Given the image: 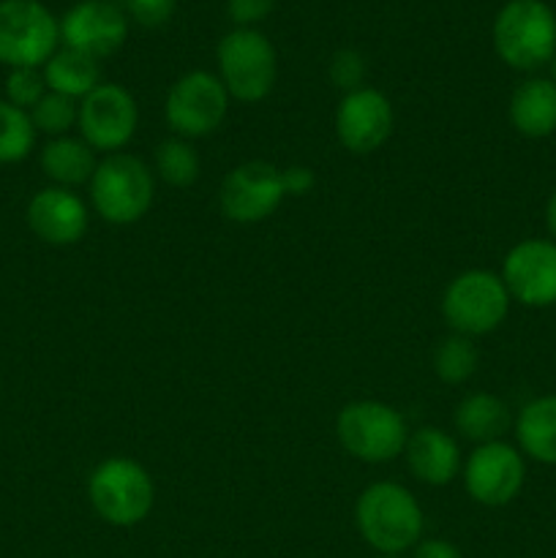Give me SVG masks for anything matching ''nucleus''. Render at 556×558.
Wrapping results in <instances>:
<instances>
[{
    "instance_id": "nucleus-30",
    "label": "nucleus",
    "mask_w": 556,
    "mask_h": 558,
    "mask_svg": "<svg viewBox=\"0 0 556 558\" xmlns=\"http://www.w3.org/2000/svg\"><path fill=\"white\" fill-rule=\"evenodd\" d=\"M273 3L276 0H229V16H232V22H238V25H254V22L265 20L267 14L273 11Z\"/></svg>"
},
{
    "instance_id": "nucleus-19",
    "label": "nucleus",
    "mask_w": 556,
    "mask_h": 558,
    "mask_svg": "<svg viewBox=\"0 0 556 558\" xmlns=\"http://www.w3.org/2000/svg\"><path fill=\"white\" fill-rule=\"evenodd\" d=\"M518 450L527 461L556 466V392L523 403L512 420Z\"/></svg>"
},
{
    "instance_id": "nucleus-1",
    "label": "nucleus",
    "mask_w": 556,
    "mask_h": 558,
    "mask_svg": "<svg viewBox=\"0 0 556 558\" xmlns=\"http://www.w3.org/2000/svg\"><path fill=\"white\" fill-rule=\"evenodd\" d=\"M354 526L382 556H401L423 539V507L401 483H374L358 496Z\"/></svg>"
},
{
    "instance_id": "nucleus-34",
    "label": "nucleus",
    "mask_w": 556,
    "mask_h": 558,
    "mask_svg": "<svg viewBox=\"0 0 556 558\" xmlns=\"http://www.w3.org/2000/svg\"><path fill=\"white\" fill-rule=\"evenodd\" d=\"M548 80L556 85V54H554V58H551V63H548Z\"/></svg>"
},
{
    "instance_id": "nucleus-22",
    "label": "nucleus",
    "mask_w": 556,
    "mask_h": 558,
    "mask_svg": "<svg viewBox=\"0 0 556 558\" xmlns=\"http://www.w3.org/2000/svg\"><path fill=\"white\" fill-rule=\"evenodd\" d=\"M44 82L47 90L82 101L101 85V65L90 54L63 47L44 63Z\"/></svg>"
},
{
    "instance_id": "nucleus-31",
    "label": "nucleus",
    "mask_w": 556,
    "mask_h": 558,
    "mask_svg": "<svg viewBox=\"0 0 556 558\" xmlns=\"http://www.w3.org/2000/svg\"><path fill=\"white\" fill-rule=\"evenodd\" d=\"M281 183H283V194L287 196H305L311 194V189L316 185V174L314 169L309 167H287L281 169Z\"/></svg>"
},
{
    "instance_id": "nucleus-4",
    "label": "nucleus",
    "mask_w": 556,
    "mask_h": 558,
    "mask_svg": "<svg viewBox=\"0 0 556 558\" xmlns=\"http://www.w3.org/2000/svg\"><path fill=\"white\" fill-rule=\"evenodd\" d=\"M494 49L510 69L540 71L556 54V14L543 0H510L496 14Z\"/></svg>"
},
{
    "instance_id": "nucleus-20",
    "label": "nucleus",
    "mask_w": 556,
    "mask_h": 558,
    "mask_svg": "<svg viewBox=\"0 0 556 558\" xmlns=\"http://www.w3.org/2000/svg\"><path fill=\"white\" fill-rule=\"evenodd\" d=\"M38 163L47 180L58 189L76 191L80 185L90 183L96 172V150L82 136H58L49 140L38 153Z\"/></svg>"
},
{
    "instance_id": "nucleus-14",
    "label": "nucleus",
    "mask_w": 556,
    "mask_h": 558,
    "mask_svg": "<svg viewBox=\"0 0 556 558\" xmlns=\"http://www.w3.org/2000/svg\"><path fill=\"white\" fill-rule=\"evenodd\" d=\"M392 104L374 87L343 93L336 109V136L343 150L368 156L379 150L392 134Z\"/></svg>"
},
{
    "instance_id": "nucleus-5",
    "label": "nucleus",
    "mask_w": 556,
    "mask_h": 558,
    "mask_svg": "<svg viewBox=\"0 0 556 558\" xmlns=\"http://www.w3.org/2000/svg\"><path fill=\"white\" fill-rule=\"evenodd\" d=\"M512 298L494 270H467L447 283L442 294V316L458 336L480 338L505 325Z\"/></svg>"
},
{
    "instance_id": "nucleus-25",
    "label": "nucleus",
    "mask_w": 556,
    "mask_h": 558,
    "mask_svg": "<svg viewBox=\"0 0 556 558\" xmlns=\"http://www.w3.org/2000/svg\"><path fill=\"white\" fill-rule=\"evenodd\" d=\"M480 363V352L474 347V338L467 336H447L439 347L434 349V374L445 385H463L474 376Z\"/></svg>"
},
{
    "instance_id": "nucleus-16",
    "label": "nucleus",
    "mask_w": 556,
    "mask_h": 558,
    "mask_svg": "<svg viewBox=\"0 0 556 558\" xmlns=\"http://www.w3.org/2000/svg\"><path fill=\"white\" fill-rule=\"evenodd\" d=\"M25 218L31 232L41 243L58 245V248L80 243L90 227V210L85 199L76 191L58 189V185L36 191L27 202Z\"/></svg>"
},
{
    "instance_id": "nucleus-28",
    "label": "nucleus",
    "mask_w": 556,
    "mask_h": 558,
    "mask_svg": "<svg viewBox=\"0 0 556 558\" xmlns=\"http://www.w3.org/2000/svg\"><path fill=\"white\" fill-rule=\"evenodd\" d=\"M365 80V60L363 54L354 52V49H341L336 52V58L330 60V82L343 93L360 90Z\"/></svg>"
},
{
    "instance_id": "nucleus-23",
    "label": "nucleus",
    "mask_w": 556,
    "mask_h": 558,
    "mask_svg": "<svg viewBox=\"0 0 556 558\" xmlns=\"http://www.w3.org/2000/svg\"><path fill=\"white\" fill-rule=\"evenodd\" d=\"M153 161H156L158 178L167 185H172V189H189V185H194L200 180L202 163L189 140H180V136L164 140L156 147V158Z\"/></svg>"
},
{
    "instance_id": "nucleus-12",
    "label": "nucleus",
    "mask_w": 556,
    "mask_h": 558,
    "mask_svg": "<svg viewBox=\"0 0 556 558\" xmlns=\"http://www.w3.org/2000/svg\"><path fill=\"white\" fill-rule=\"evenodd\" d=\"M499 276L512 303L527 308L556 305V240L527 238L516 243L505 254Z\"/></svg>"
},
{
    "instance_id": "nucleus-33",
    "label": "nucleus",
    "mask_w": 556,
    "mask_h": 558,
    "mask_svg": "<svg viewBox=\"0 0 556 558\" xmlns=\"http://www.w3.org/2000/svg\"><path fill=\"white\" fill-rule=\"evenodd\" d=\"M545 229H548V238L556 240V189L545 202Z\"/></svg>"
},
{
    "instance_id": "nucleus-7",
    "label": "nucleus",
    "mask_w": 556,
    "mask_h": 558,
    "mask_svg": "<svg viewBox=\"0 0 556 558\" xmlns=\"http://www.w3.org/2000/svg\"><path fill=\"white\" fill-rule=\"evenodd\" d=\"M218 80L227 87L229 98L256 104L273 93L278 76V58L273 44L259 31L240 27L227 33L218 44Z\"/></svg>"
},
{
    "instance_id": "nucleus-27",
    "label": "nucleus",
    "mask_w": 556,
    "mask_h": 558,
    "mask_svg": "<svg viewBox=\"0 0 556 558\" xmlns=\"http://www.w3.org/2000/svg\"><path fill=\"white\" fill-rule=\"evenodd\" d=\"M47 93L44 71L38 69H11L9 80H5V101L25 112H31Z\"/></svg>"
},
{
    "instance_id": "nucleus-8",
    "label": "nucleus",
    "mask_w": 556,
    "mask_h": 558,
    "mask_svg": "<svg viewBox=\"0 0 556 558\" xmlns=\"http://www.w3.org/2000/svg\"><path fill=\"white\" fill-rule=\"evenodd\" d=\"M60 44V25L38 0H0V63L38 69Z\"/></svg>"
},
{
    "instance_id": "nucleus-17",
    "label": "nucleus",
    "mask_w": 556,
    "mask_h": 558,
    "mask_svg": "<svg viewBox=\"0 0 556 558\" xmlns=\"http://www.w3.org/2000/svg\"><path fill=\"white\" fill-rule=\"evenodd\" d=\"M403 458H407L409 472H412L420 483L431 485V488L450 485L463 466L458 441L442 428L414 430V434L409 436Z\"/></svg>"
},
{
    "instance_id": "nucleus-26",
    "label": "nucleus",
    "mask_w": 556,
    "mask_h": 558,
    "mask_svg": "<svg viewBox=\"0 0 556 558\" xmlns=\"http://www.w3.org/2000/svg\"><path fill=\"white\" fill-rule=\"evenodd\" d=\"M31 120L33 125H36L38 134H47L49 140L69 136V131L76 129V120H80V104H76L74 98L49 90L47 96L31 109Z\"/></svg>"
},
{
    "instance_id": "nucleus-13",
    "label": "nucleus",
    "mask_w": 556,
    "mask_h": 558,
    "mask_svg": "<svg viewBox=\"0 0 556 558\" xmlns=\"http://www.w3.org/2000/svg\"><path fill=\"white\" fill-rule=\"evenodd\" d=\"M287 199L281 169L267 161H245L234 167L218 189L221 213L234 223H259Z\"/></svg>"
},
{
    "instance_id": "nucleus-18",
    "label": "nucleus",
    "mask_w": 556,
    "mask_h": 558,
    "mask_svg": "<svg viewBox=\"0 0 556 558\" xmlns=\"http://www.w3.org/2000/svg\"><path fill=\"white\" fill-rule=\"evenodd\" d=\"M510 125L527 140H548L556 134V85L548 76H529L512 90L507 104Z\"/></svg>"
},
{
    "instance_id": "nucleus-6",
    "label": "nucleus",
    "mask_w": 556,
    "mask_h": 558,
    "mask_svg": "<svg viewBox=\"0 0 556 558\" xmlns=\"http://www.w3.org/2000/svg\"><path fill=\"white\" fill-rule=\"evenodd\" d=\"M336 436L343 450L363 463H387L403 456L409 441L407 420L382 401H354L338 412Z\"/></svg>"
},
{
    "instance_id": "nucleus-9",
    "label": "nucleus",
    "mask_w": 556,
    "mask_h": 558,
    "mask_svg": "<svg viewBox=\"0 0 556 558\" xmlns=\"http://www.w3.org/2000/svg\"><path fill=\"white\" fill-rule=\"evenodd\" d=\"M229 109V93L218 76L191 71L180 76L167 93L164 118L180 140H202L221 129Z\"/></svg>"
},
{
    "instance_id": "nucleus-11",
    "label": "nucleus",
    "mask_w": 556,
    "mask_h": 558,
    "mask_svg": "<svg viewBox=\"0 0 556 558\" xmlns=\"http://www.w3.org/2000/svg\"><path fill=\"white\" fill-rule=\"evenodd\" d=\"M136 125H140V109L125 87L101 82L90 96L80 101V120H76L80 136L104 156L123 150L134 140Z\"/></svg>"
},
{
    "instance_id": "nucleus-3",
    "label": "nucleus",
    "mask_w": 556,
    "mask_h": 558,
    "mask_svg": "<svg viewBox=\"0 0 556 558\" xmlns=\"http://www.w3.org/2000/svg\"><path fill=\"white\" fill-rule=\"evenodd\" d=\"M87 499L104 523L131 529L150 515L156 485L134 458H107L87 477Z\"/></svg>"
},
{
    "instance_id": "nucleus-15",
    "label": "nucleus",
    "mask_w": 556,
    "mask_h": 558,
    "mask_svg": "<svg viewBox=\"0 0 556 558\" xmlns=\"http://www.w3.org/2000/svg\"><path fill=\"white\" fill-rule=\"evenodd\" d=\"M129 36L125 14L107 0H85L76 3L60 22V38L69 49L85 52L101 60L118 52Z\"/></svg>"
},
{
    "instance_id": "nucleus-21",
    "label": "nucleus",
    "mask_w": 556,
    "mask_h": 558,
    "mask_svg": "<svg viewBox=\"0 0 556 558\" xmlns=\"http://www.w3.org/2000/svg\"><path fill=\"white\" fill-rule=\"evenodd\" d=\"M452 425L458 436L472 441L474 447L501 441V436L512 428V412L501 398L491 392H469L452 412Z\"/></svg>"
},
{
    "instance_id": "nucleus-29",
    "label": "nucleus",
    "mask_w": 556,
    "mask_h": 558,
    "mask_svg": "<svg viewBox=\"0 0 556 558\" xmlns=\"http://www.w3.org/2000/svg\"><path fill=\"white\" fill-rule=\"evenodd\" d=\"M120 11H129L140 25L145 27H158L172 16L174 0H118Z\"/></svg>"
},
{
    "instance_id": "nucleus-10",
    "label": "nucleus",
    "mask_w": 556,
    "mask_h": 558,
    "mask_svg": "<svg viewBox=\"0 0 556 558\" xmlns=\"http://www.w3.org/2000/svg\"><path fill=\"white\" fill-rule=\"evenodd\" d=\"M461 472L469 499L496 510L521 496L527 483V458L510 441H491L469 452Z\"/></svg>"
},
{
    "instance_id": "nucleus-35",
    "label": "nucleus",
    "mask_w": 556,
    "mask_h": 558,
    "mask_svg": "<svg viewBox=\"0 0 556 558\" xmlns=\"http://www.w3.org/2000/svg\"><path fill=\"white\" fill-rule=\"evenodd\" d=\"M374 558H401V556H382V554H379V556H374Z\"/></svg>"
},
{
    "instance_id": "nucleus-32",
    "label": "nucleus",
    "mask_w": 556,
    "mask_h": 558,
    "mask_svg": "<svg viewBox=\"0 0 556 558\" xmlns=\"http://www.w3.org/2000/svg\"><path fill=\"white\" fill-rule=\"evenodd\" d=\"M412 558H463L461 550L456 548L447 539H420L414 545V556Z\"/></svg>"
},
{
    "instance_id": "nucleus-2",
    "label": "nucleus",
    "mask_w": 556,
    "mask_h": 558,
    "mask_svg": "<svg viewBox=\"0 0 556 558\" xmlns=\"http://www.w3.org/2000/svg\"><path fill=\"white\" fill-rule=\"evenodd\" d=\"M87 189L96 216L112 227H129L142 221L150 210L156 178L142 158L131 153H109L98 161Z\"/></svg>"
},
{
    "instance_id": "nucleus-24",
    "label": "nucleus",
    "mask_w": 556,
    "mask_h": 558,
    "mask_svg": "<svg viewBox=\"0 0 556 558\" xmlns=\"http://www.w3.org/2000/svg\"><path fill=\"white\" fill-rule=\"evenodd\" d=\"M36 125H33L31 112L16 109L3 98L0 101V163H20L36 147Z\"/></svg>"
}]
</instances>
